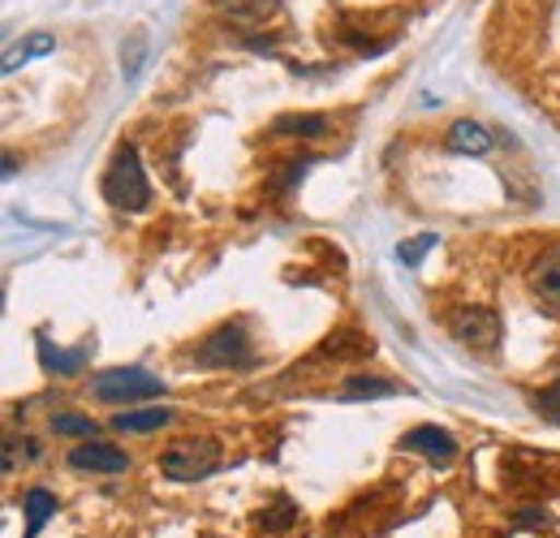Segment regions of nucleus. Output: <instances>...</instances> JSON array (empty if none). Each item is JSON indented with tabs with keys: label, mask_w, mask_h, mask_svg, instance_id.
<instances>
[{
	"label": "nucleus",
	"mask_w": 560,
	"mask_h": 538,
	"mask_svg": "<svg viewBox=\"0 0 560 538\" xmlns=\"http://www.w3.org/2000/svg\"><path fill=\"white\" fill-rule=\"evenodd\" d=\"M139 66H142V35H135V48H130V66H126V73L135 78V73H139Z\"/></svg>",
	"instance_id": "4be33fe9"
},
{
	"label": "nucleus",
	"mask_w": 560,
	"mask_h": 538,
	"mask_svg": "<svg viewBox=\"0 0 560 538\" xmlns=\"http://www.w3.org/2000/svg\"><path fill=\"white\" fill-rule=\"evenodd\" d=\"M535 409L544 413V418H552L560 426V384H552V388H544L539 397H535Z\"/></svg>",
	"instance_id": "6ab92c4d"
},
{
	"label": "nucleus",
	"mask_w": 560,
	"mask_h": 538,
	"mask_svg": "<svg viewBox=\"0 0 560 538\" xmlns=\"http://www.w3.org/2000/svg\"><path fill=\"white\" fill-rule=\"evenodd\" d=\"M104 199L117 211H142L151 202V186H147V173H142V160L135 155V147H121L113 168L104 173Z\"/></svg>",
	"instance_id": "f03ea898"
},
{
	"label": "nucleus",
	"mask_w": 560,
	"mask_h": 538,
	"mask_svg": "<svg viewBox=\"0 0 560 538\" xmlns=\"http://www.w3.org/2000/svg\"><path fill=\"white\" fill-rule=\"evenodd\" d=\"M66 466L70 470H82V473H126L130 470V457L121 453V448H113V444H78L70 457H66Z\"/></svg>",
	"instance_id": "423d86ee"
},
{
	"label": "nucleus",
	"mask_w": 560,
	"mask_h": 538,
	"mask_svg": "<svg viewBox=\"0 0 560 538\" xmlns=\"http://www.w3.org/2000/svg\"><path fill=\"white\" fill-rule=\"evenodd\" d=\"M57 48V39L52 35H44V31H35V35H26L22 44H9V52H4V73H13V69L22 66V61H35V57H48Z\"/></svg>",
	"instance_id": "f8f14e48"
},
{
	"label": "nucleus",
	"mask_w": 560,
	"mask_h": 538,
	"mask_svg": "<svg viewBox=\"0 0 560 538\" xmlns=\"http://www.w3.org/2000/svg\"><path fill=\"white\" fill-rule=\"evenodd\" d=\"M277 4L280 0H220V9L237 22H264V17L277 13Z\"/></svg>",
	"instance_id": "dca6fc26"
},
{
	"label": "nucleus",
	"mask_w": 560,
	"mask_h": 538,
	"mask_svg": "<svg viewBox=\"0 0 560 538\" xmlns=\"http://www.w3.org/2000/svg\"><path fill=\"white\" fill-rule=\"evenodd\" d=\"M91 393H95L100 401L121 405V401H147V397H160V393H164V384H160V375H151V371H142V366H117V371L95 375V379H91Z\"/></svg>",
	"instance_id": "20e7f679"
},
{
	"label": "nucleus",
	"mask_w": 560,
	"mask_h": 538,
	"mask_svg": "<svg viewBox=\"0 0 560 538\" xmlns=\"http://www.w3.org/2000/svg\"><path fill=\"white\" fill-rule=\"evenodd\" d=\"M410 453H422V457H431V461H453L457 457V440L448 435V431H440V426H415L406 440H401Z\"/></svg>",
	"instance_id": "0eeeda50"
},
{
	"label": "nucleus",
	"mask_w": 560,
	"mask_h": 538,
	"mask_svg": "<svg viewBox=\"0 0 560 538\" xmlns=\"http://www.w3.org/2000/svg\"><path fill=\"white\" fill-rule=\"evenodd\" d=\"M255 349H250V337L242 324H224L195 344V362L203 371H229V366H250Z\"/></svg>",
	"instance_id": "7ed1b4c3"
},
{
	"label": "nucleus",
	"mask_w": 560,
	"mask_h": 538,
	"mask_svg": "<svg viewBox=\"0 0 560 538\" xmlns=\"http://www.w3.org/2000/svg\"><path fill=\"white\" fill-rule=\"evenodd\" d=\"M431 246H435V233H422V237H410V242H401V246H397V259H401L406 268H415V264H419V259L427 255V250H431Z\"/></svg>",
	"instance_id": "a211bd4d"
},
{
	"label": "nucleus",
	"mask_w": 560,
	"mask_h": 538,
	"mask_svg": "<svg viewBox=\"0 0 560 538\" xmlns=\"http://www.w3.org/2000/svg\"><path fill=\"white\" fill-rule=\"evenodd\" d=\"M328 130V117L324 113H293V117H280L277 134H298V138H319Z\"/></svg>",
	"instance_id": "4468645a"
},
{
	"label": "nucleus",
	"mask_w": 560,
	"mask_h": 538,
	"mask_svg": "<svg viewBox=\"0 0 560 538\" xmlns=\"http://www.w3.org/2000/svg\"><path fill=\"white\" fill-rule=\"evenodd\" d=\"M448 332L462 340L466 349H495L500 340V315L488 306H462L448 315Z\"/></svg>",
	"instance_id": "39448f33"
},
{
	"label": "nucleus",
	"mask_w": 560,
	"mask_h": 538,
	"mask_svg": "<svg viewBox=\"0 0 560 538\" xmlns=\"http://www.w3.org/2000/svg\"><path fill=\"white\" fill-rule=\"evenodd\" d=\"M448 151H457V155H488L491 134L479 121H457V126L448 130Z\"/></svg>",
	"instance_id": "9d476101"
},
{
	"label": "nucleus",
	"mask_w": 560,
	"mask_h": 538,
	"mask_svg": "<svg viewBox=\"0 0 560 538\" xmlns=\"http://www.w3.org/2000/svg\"><path fill=\"white\" fill-rule=\"evenodd\" d=\"M530 289H535V297H539L552 315H560V250H548V255L535 264Z\"/></svg>",
	"instance_id": "6e6552de"
},
{
	"label": "nucleus",
	"mask_w": 560,
	"mask_h": 538,
	"mask_svg": "<svg viewBox=\"0 0 560 538\" xmlns=\"http://www.w3.org/2000/svg\"><path fill=\"white\" fill-rule=\"evenodd\" d=\"M298 517V508L293 504H284V508H277L272 517H268V530H277V526H284V522H293Z\"/></svg>",
	"instance_id": "412c9836"
},
{
	"label": "nucleus",
	"mask_w": 560,
	"mask_h": 538,
	"mask_svg": "<svg viewBox=\"0 0 560 538\" xmlns=\"http://www.w3.org/2000/svg\"><path fill=\"white\" fill-rule=\"evenodd\" d=\"M52 431H57V435H82V440H91V435H95V422L82 418V413H57V418H52Z\"/></svg>",
	"instance_id": "f3484780"
},
{
	"label": "nucleus",
	"mask_w": 560,
	"mask_h": 538,
	"mask_svg": "<svg viewBox=\"0 0 560 538\" xmlns=\"http://www.w3.org/2000/svg\"><path fill=\"white\" fill-rule=\"evenodd\" d=\"M86 353H91V344H78L73 353H66V349H52V340L39 332V358H44V366L57 371V375H78V371L86 366Z\"/></svg>",
	"instance_id": "9b49d317"
},
{
	"label": "nucleus",
	"mask_w": 560,
	"mask_h": 538,
	"mask_svg": "<svg viewBox=\"0 0 560 538\" xmlns=\"http://www.w3.org/2000/svg\"><path fill=\"white\" fill-rule=\"evenodd\" d=\"M26 453L35 457V448H26ZM13 470H18V435L4 440V473H13Z\"/></svg>",
	"instance_id": "aec40b11"
},
{
	"label": "nucleus",
	"mask_w": 560,
	"mask_h": 538,
	"mask_svg": "<svg viewBox=\"0 0 560 538\" xmlns=\"http://www.w3.org/2000/svg\"><path fill=\"white\" fill-rule=\"evenodd\" d=\"M168 422H173L168 409H126V413L113 418V431L135 435V431H160V426H168Z\"/></svg>",
	"instance_id": "ddd939ff"
},
{
	"label": "nucleus",
	"mask_w": 560,
	"mask_h": 538,
	"mask_svg": "<svg viewBox=\"0 0 560 538\" xmlns=\"http://www.w3.org/2000/svg\"><path fill=\"white\" fill-rule=\"evenodd\" d=\"M22 513H26V530H22V538H39L44 522L57 513V495L44 491V487H31V491L22 495Z\"/></svg>",
	"instance_id": "1a4fd4ad"
},
{
	"label": "nucleus",
	"mask_w": 560,
	"mask_h": 538,
	"mask_svg": "<svg viewBox=\"0 0 560 538\" xmlns=\"http://www.w3.org/2000/svg\"><path fill=\"white\" fill-rule=\"evenodd\" d=\"M220 466V444L211 435H190V440H173L164 453H160V470L173 482H195V478H208Z\"/></svg>",
	"instance_id": "f257e3e1"
},
{
	"label": "nucleus",
	"mask_w": 560,
	"mask_h": 538,
	"mask_svg": "<svg viewBox=\"0 0 560 538\" xmlns=\"http://www.w3.org/2000/svg\"><path fill=\"white\" fill-rule=\"evenodd\" d=\"M397 384L388 379H371V375H353L350 384L341 388V401H371V397H393Z\"/></svg>",
	"instance_id": "2eb2a0df"
}]
</instances>
